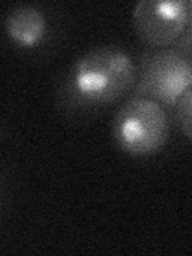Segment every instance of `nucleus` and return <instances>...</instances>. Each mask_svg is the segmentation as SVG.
I'll list each match as a JSON object with an SVG mask.
<instances>
[{
  "instance_id": "obj_2",
  "label": "nucleus",
  "mask_w": 192,
  "mask_h": 256,
  "mask_svg": "<svg viewBox=\"0 0 192 256\" xmlns=\"http://www.w3.org/2000/svg\"><path fill=\"white\" fill-rule=\"evenodd\" d=\"M112 136L117 146L133 157H148L162 149L170 136V120L162 104L134 96L112 120Z\"/></svg>"
},
{
  "instance_id": "obj_4",
  "label": "nucleus",
  "mask_w": 192,
  "mask_h": 256,
  "mask_svg": "<svg viewBox=\"0 0 192 256\" xmlns=\"http://www.w3.org/2000/svg\"><path fill=\"white\" fill-rule=\"evenodd\" d=\"M189 10L186 0H140L132 14L136 36L149 46L174 45L186 30Z\"/></svg>"
},
{
  "instance_id": "obj_5",
  "label": "nucleus",
  "mask_w": 192,
  "mask_h": 256,
  "mask_svg": "<svg viewBox=\"0 0 192 256\" xmlns=\"http://www.w3.org/2000/svg\"><path fill=\"white\" fill-rule=\"evenodd\" d=\"M5 32L14 45L21 48H36L48 34L46 16L32 4L14 5L5 16Z\"/></svg>"
},
{
  "instance_id": "obj_1",
  "label": "nucleus",
  "mask_w": 192,
  "mask_h": 256,
  "mask_svg": "<svg viewBox=\"0 0 192 256\" xmlns=\"http://www.w3.org/2000/svg\"><path fill=\"white\" fill-rule=\"evenodd\" d=\"M138 78L132 56L112 45L96 46L74 61L66 77V94L80 108H102L120 100Z\"/></svg>"
},
{
  "instance_id": "obj_7",
  "label": "nucleus",
  "mask_w": 192,
  "mask_h": 256,
  "mask_svg": "<svg viewBox=\"0 0 192 256\" xmlns=\"http://www.w3.org/2000/svg\"><path fill=\"white\" fill-rule=\"evenodd\" d=\"M189 5H190V10H189V21H188L186 30H184V34L180 37L178 42L174 44V48L192 56V2H189Z\"/></svg>"
},
{
  "instance_id": "obj_6",
  "label": "nucleus",
  "mask_w": 192,
  "mask_h": 256,
  "mask_svg": "<svg viewBox=\"0 0 192 256\" xmlns=\"http://www.w3.org/2000/svg\"><path fill=\"white\" fill-rule=\"evenodd\" d=\"M176 122H178L182 134L192 141V88L184 93L174 108Z\"/></svg>"
},
{
  "instance_id": "obj_3",
  "label": "nucleus",
  "mask_w": 192,
  "mask_h": 256,
  "mask_svg": "<svg viewBox=\"0 0 192 256\" xmlns=\"http://www.w3.org/2000/svg\"><path fill=\"white\" fill-rule=\"evenodd\" d=\"M192 88V56L176 48L149 53L141 61V76L134 96L154 100L174 109L180 98Z\"/></svg>"
}]
</instances>
